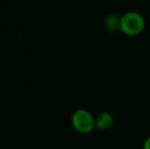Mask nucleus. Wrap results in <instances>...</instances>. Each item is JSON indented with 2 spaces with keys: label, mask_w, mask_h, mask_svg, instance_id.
<instances>
[{
  "label": "nucleus",
  "mask_w": 150,
  "mask_h": 149,
  "mask_svg": "<svg viewBox=\"0 0 150 149\" xmlns=\"http://www.w3.org/2000/svg\"><path fill=\"white\" fill-rule=\"evenodd\" d=\"M145 26L144 16L137 11H127L120 16V31L127 36H138L144 31Z\"/></svg>",
  "instance_id": "f257e3e1"
},
{
  "label": "nucleus",
  "mask_w": 150,
  "mask_h": 149,
  "mask_svg": "<svg viewBox=\"0 0 150 149\" xmlns=\"http://www.w3.org/2000/svg\"><path fill=\"white\" fill-rule=\"evenodd\" d=\"M120 16L117 13H108L103 18L104 28L110 33H117L120 31Z\"/></svg>",
  "instance_id": "20e7f679"
},
{
  "label": "nucleus",
  "mask_w": 150,
  "mask_h": 149,
  "mask_svg": "<svg viewBox=\"0 0 150 149\" xmlns=\"http://www.w3.org/2000/svg\"><path fill=\"white\" fill-rule=\"evenodd\" d=\"M95 121V129L99 131H106L109 130L113 126L115 117L112 113L109 112H101L94 117Z\"/></svg>",
  "instance_id": "7ed1b4c3"
},
{
  "label": "nucleus",
  "mask_w": 150,
  "mask_h": 149,
  "mask_svg": "<svg viewBox=\"0 0 150 149\" xmlns=\"http://www.w3.org/2000/svg\"><path fill=\"white\" fill-rule=\"evenodd\" d=\"M71 126L78 133L89 134L95 129L94 117L87 109H77L71 115Z\"/></svg>",
  "instance_id": "f03ea898"
},
{
  "label": "nucleus",
  "mask_w": 150,
  "mask_h": 149,
  "mask_svg": "<svg viewBox=\"0 0 150 149\" xmlns=\"http://www.w3.org/2000/svg\"><path fill=\"white\" fill-rule=\"evenodd\" d=\"M143 149H150V136L144 141V144H143Z\"/></svg>",
  "instance_id": "39448f33"
}]
</instances>
